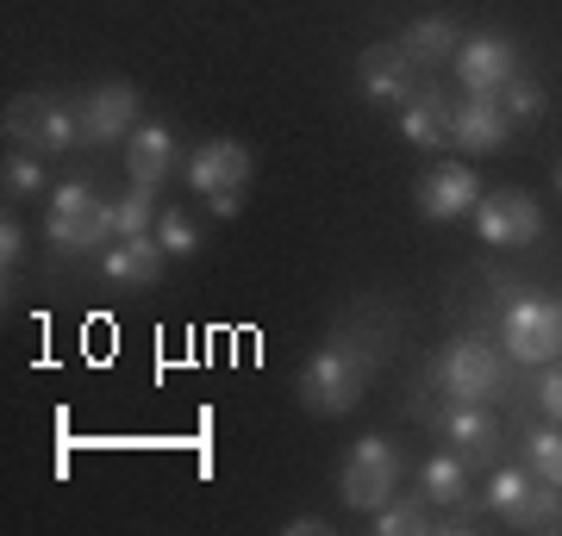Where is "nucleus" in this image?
<instances>
[{
	"label": "nucleus",
	"instance_id": "obj_14",
	"mask_svg": "<svg viewBox=\"0 0 562 536\" xmlns=\"http://www.w3.org/2000/svg\"><path fill=\"white\" fill-rule=\"evenodd\" d=\"M162 262L169 250L157 243V231H144V238H113V250H101V275L120 281V287H150L162 275Z\"/></svg>",
	"mask_w": 562,
	"mask_h": 536
},
{
	"label": "nucleus",
	"instance_id": "obj_15",
	"mask_svg": "<svg viewBox=\"0 0 562 536\" xmlns=\"http://www.w3.org/2000/svg\"><path fill=\"white\" fill-rule=\"evenodd\" d=\"M506 132H513V119H506L501 100L469 94L457 113H450V144H457V150H501Z\"/></svg>",
	"mask_w": 562,
	"mask_h": 536
},
{
	"label": "nucleus",
	"instance_id": "obj_23",
	"mask_svg": "<svg viewBox=\"0 0 562 536\" xmlns=\"http://www.w3.org/2000/svg\"><path fill=\"white\" fill-rule=\"evenodd\" d=\"M525 468L538 480H550V487H562V424H531L525 431Z\"/></svg>",
	"mask_w": 562,
	"mask_h": 536
},
{
	"label": "nucleus",
	"instance_id": "obj_18",
	"mask_svg": "<svg viewBox=\"0 0 562 536\" xmlns=\"http://www.w3.org/2000/svg\"><path fill=\"white\" fill-rule=\"evenodd\" d=\"M419 493L431 499V512H457L462 499H469V461L457 449H438V456L419 468Z\"/></svg>",
	"mask_w": 562,
	"mask_h": 536
},
{
	"label": "nucleus",
	"instance_id": "obj_1",
	"mask_svg": "<svg viewBox=\"0 0 562 536\" xmlns=\"http://www.w3.org/2000/svg\"><path fill=\"white\" fill-rule=\"evenodd\" d=\"M382 338H369V331H350V324H338L331 338L313 350V356L301 362V375H294V394H301V406L313 418H344L357 412V399L369 394V380H375V362H382Z\"/></svg>",
	"mask_w": 562,
	"mask_h": 536
},
{
	"label": "nucleus",
	"instance_id": "obj_21",
	"mask_svg": "<svg viewBox=\"0 0 562 536\" xmlns=\"http://www.w3.org/2000/svg\"><path fill=\"white\" fill-rule=\"evenodd\" d=\"M369 531L375 536H419V531H431V499L425 493H394L382 512H369Z\"/></svg>",
	"mask_w": 562,
	"mask_h": 536
},
{
	"label": "nucleus",
	"instance_id": "obj_9",
	"mask_svg": "<svg viewBox=\"0 0 562 536\" xmlns=\"http://www.w3.org/2000/svg\"><path fill=\"white\" fill-rule=\"evenodd\" d=\"M81 113V144L88 150H106V144H125L138 132V88L132 81H101L76 100Z\"/></svg>",
	"mask_w": 562,
	"mask_h": 536
},
{
	"label": "nucleus",
	"instance_id": "obj_19",
	"mask_svg": "<svg viewBox=\"0 0 562 536\" xmlns=\"http://www.w3.org/2000/svg\"><path fill=\"white\" fill-rule=\"evenodd\" d=\"M401 138L413 144V150H438L443 138H450V113H443L438 94H413L401 106Z\"/></svg>",
	"mask_w": 562,
	"mask_h": 536
},
{
	"label": "nucleus",
	"instance_id": "obj_24",
	"mask_svg": "<svg viewBox=\"0 0 562 536\" xmlns=\"http://www.w3.org/2000/svg\"><path fill=\"white\" fill-rule=\"evenodd\" d=\"M0 187H7V199H38L44 194V162L38 150H7V162H0Z\"/></svg>",
	"mask_w": 562,
	"mask_h": 536
},
{
	"label": "nucleus",
	"instance_id": "obj_4",
	"mask_svg": "<svg viewBox=\"0 0 562 536\" xmlns=\"http://www.w3.org/2000/svg\"><path fill=\"white\" fill-rule=\"evenodd\" d=\"M0 132H7V144L50 157V150H76L81 144V113L76 100H57V94H13Z\"/></svg>",
	"mask_w": 562,
	"mask_h": 536
},
{
	"label": "nucleus",
	"instance_id": "obj_30",
	"mask_svg": "<svg viewBox=\"0 0 562 536\" xmlns=\"http://www.w3.org/2000/svg\"><path fill=\"white\" fill-rule=\"evenodd\" d=\"M288 536H325V517H288Z\"/></svg>",
	"mask_w": 562,
	"mask_h": 536
},
{
	"label": "nucleus",
	"instance_id": "obj_25",
	"mask_svg": "<svg viewBox=\"0 0 562 536\" xmlns=\"http://www.w3.org/2000/svg\"><path fill=\"white\" fill-rule=\"evenodd\" d=\"M513 531H562V487H550V480H538L531 487V499H525L519 512H513Z\"/></svg>",
	"mask_w": 562,
	"mask_h": 536
},
{
	"label": "nucleus",
	"instance_id": "obj_11",
	"mask_svg": "<svg viewBox=\"0 0 562 536\" xmlns=\"http://www.w3.org/2000/svg\"><path fill=\"white\" fill-rule=\"evenodd\" d=\"M431 418H438V431H443V449H457L469 468H475V461H494V449H501V418L487 412V406L443 399Z\"/></svg>",
	"mask_w": 562,
	"mask_h": 536
},
{
	"label": "nucleus",
	"instance_id": "obj_31",
	"mask_svg": "<svg viewBox=\"0 0 562 536\" xmlns=\"http://www.w3.org/2000/svg\"><path fill=\"white\" fill-rule=\"evenodd\" d=\"M557 194H562V162H557Z\"/></svg>",
	"mask_w": 562,
	"mask_h": 536
},
{
	"label": "nucleus",
	"instance_id": "obj_3",
	"mask_svg": "<svg viewBox=\"0 0 562 536\" xmlns=\"http://www.w3.org/2000/svg\"><path fill=\"white\" fill-rule=\"evenodd\" d=\"M44 238L57 243V256H88V250H106L113 243V213L94 194V181L76 175L50 194V206H44Z\"/></svg>",
	"mask_w": 562,
	"mask_h": 536
},
{
	"label": "nucleus",
	"instance_id": "obj_7",
	"mask_svg": "<svg viewBox=\"0 0 562 536\" xmlns=\"http://www.w3.org/2000/svg\"><path fill=\"white\" fill-rule=\"evenodd\" d=\"M501 350L519 368H543L562 356V306L543 294H519L501 312Z\"/></svg>",
	"mask_w": 562,
	"mask_h": 536
},
{
	"label": "nucleus",
	"instance_id": "obj_10",
	"mask_svg": "<svg viewBox=\"0 0 562 536\" xmlns=\"http://www.w3.org/2000/svg\"><path fill=\"white\" fill-rule=\"evenodd\" d=\"M457 76H462V94L494 100L506 81L519 76V44L506 38V32H469L457 44Z\"/></svg>",
	"mask_w": 562,
	"mask_h": 536
},
{
	"label": "nucleus",
	"instance_id": "obj_26",
	"mask_svg": "<svg viewBox=\"0 0 562 536\" xmlns=\"http://www.w3.org/2000/svg\"><path fill=\"white\" fill-rule=\"evenodd\" d=\"M494 100L506 106V119H513V125H538V119H543V106H550V94H543L531 76H513Z\"/></svg>",
	"mask_w": 562,
	"mask_h": 536
},
{
	"label": "nucleus",
	"instance_id": "obj_2",
	"mask_svg": "<svg viewBox=\"0 0 562 536\" xmlns=\"http://www.w3.org/2000/svg\"><path fill=\"white\" fill-rule=\"evenodd\" d=\"M431 394L462 399V406H487L506 394V350H494L487 338H457L443 343L431 362Z\"/></svg>",
	"mask_w": 562,
	"mask_h": 536
},
{
	"label": "nucleus",
	"instance_id": "obj_17",
	"mask_svg": "<svg viewBox=\"0 0 562 536\" xmlns=\"http://www.w3.org/2000/svg\"><path fill=\"white\" fill-rule=\"evenodd\" d=\"M406 50V62L413 69H431V62H443V57H457V44H462V32H457V20H443V13H431V20H413L394 38Z\"/></svg>",
	"mask_w": 562,
	"mask_h": 536
},
{
	"label": "nucleus",
	"instance_id": "obj_29",
	"mask_svg": "<svg viewBox=\"0 0 562 536\" xmlns=\"http://www.w3.org/2000/svg\"><path fill=\"white\" fill-rule=\"evenodd\" d=\"M538 406H543V418H550V424H562V356L538 368Z\"/></svg>",
	"mask_w": 562,
	"mask_h": 536
},
{
	"label": "nucleus",
	"instance_id": "obj_16",
	"mask_svg": "<svg viewBox=\"0 0 562 536\" xmlns=\"http://www.w3.org/2000/svg\"><path fill=\"white\" fill-rule=\"evenodd\" d=\"M125 175L144 181V187H162L176 175V132L169 125H138L125 138Z\"/></svg>",
	"mask_w": 562,
	"mask_h": 536
},
{
	"label": "nucleus",
	"instance_id": "obj_12",
	"mask_svg": "<svg viewBox=\"0 0 562 536\" xmlns=\"http://www.w3.org/2000/svg\"><path fill=\"white\" fill-rule=\"evenodd\" d=\"M475 199H482V175H475L469 162H438V169L419 181V213L431 225L469 219V213H475Z\"/></svg>",
	"mask_w": 562,
	"mask_h": 536
},
{
	"label": "nucleus",
	"instance_id": "obj_5",
	"mask_svg": "<svg viewBox=\"0 0 562 536\" xmlns=\"http://www.w3.org/2000/svg\"><path fill=\"white\" fill-rule=\"evenodd\" d=\"M188 187L220 213V219H238L244 213V187H250V150L238 138H206L188 150Z\"/></svg>",
	"mask_w": 562,
	"mask_h": 536
},
{
	"label": "nucleus",
	"instance_id": "obj_8",
	"mask_svg": "<svg viewBox=\"0 0 562 536\" xmlns=\"http://www.w3.org/2000/svg\"><path fill=\"white\" fill-rule=\"evenodd\" d=\"M475 238L487 250H525V243L543 238V206L525 187H501V194H482L475 199Z\"/></svg>",
	"mask_w": 562,
	"mask_h": 536
},
{
	"label": "nucleus",
	"instance_id": "obj_6",
	"mask_svg": "<svg viewBox=\"0 0 562 536\" xmlns=\"http://www.w3.org/2000/svg\"><path fill=\"white\" fill-rule=\"evenodd\" d=\"M401 475H406V461H401V449L387 437H362V443H350V456H344V468H338V499L350 505V512H382L387 499L401 493Z\"/></svg>",
	"mask_w": 562,
	"mask_h": 536
},
{
	"label": "nucleus",
	"instance_id": "obj_22",
	"mask_svg": "<svg viewBox=\"0 0 562 536\" xmlns=\"http://www.w3.org/2000/svg\"><path fill=\"white\" fill-rule=\"evenodd\" d=\"M531 487H538V475H531V468H525V461H513V468H494V475H487V512L501 517V524H513V512H519L525 499H531Z\"/></svg>",
	"mask_w": 562,
	"mask_h": 536
},
{
	"label": "nucleus",
	"instance_id": "obj_27",
	"mask_svg": "<svg viewBox=\"0 0 562 536\" xmlns=\"http://www.w3.org/2000/svg\"><path fill=\"white\" fill-rule=\"evenodd\" d=\"M157 243L169 250V256H194V250H201V225L188 219V213H176V206H162L157 213Z\"/></svg>",
	"mask_w": 562,
	"mask_h": 536
},
{
	"label": "nucleus",
	"instance_id": "obj_28",
	"mask_svg": "<svg viewBox=\"0 0 562 536\" xmlns=\"http://www.w3.org/2000/svg\"><path fill=\"white\" fill-rule=\"evenodd\" d=\"M25 256V231L13 225V206L0 213V275H7V299H13V269H20Z\"/></svg>",
	"mask_w": 562,
	"mask_h": 536
},
{
	"label": "nucleus",
	"instance_id": "obj_13",
	"mask_svg": "<svg viewBox=\"0 0 562 536\" xmlns=\"http://www.w3.org/2000/svg\"><path fill=\"white\" fill-rule=\"evenodd\" d=\"M357 88L369 106H394L401 113L406 100H413V62H406L401 44H369L357 62Z\"/></svg>",
	"mask_w": 562,
	"mask_h": 536
},
{
	"label": "nucleus",
	"instance_id": "obj_20",
	"mask_svg": "<svg viewBox=\"0 0 562 536\" xmlns=\"http://www.w3.org/2000/svg\"><path fill=\"white\" fill-rule=\"evenodd\" d=\"M106 213H113V238H144V231H157V187L132 181L125 194L106 199Z\"/></svg>",
	"mask_w": 562,
	"mask_h": 536
}]
</instances>
